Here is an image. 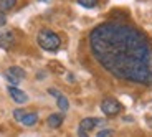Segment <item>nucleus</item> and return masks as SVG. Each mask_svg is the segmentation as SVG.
<instances>
[{"mask_svg":"<svg viewBox=\"0 0 152 137\" xmlns=\"http://www.w3.org/2000/svg\"><path fill=\"white\" fill-rule=\"evenodd\" d=\"M101 122H103V121H101V119H98V117H86V119H83V121L80 122V127H78V129L88 132V130L94 129L96 126H99Z\"/></svg>","mask_w":152,"mask_h":137,"instance_id":"0eeeda50","label":"nucleus"},{"mask_svg":"<svg viewBox=\"0 0 152 137\" xmlns=\"http://www.w3.org/2000/svg\"><path fill=\"white\" fill-rule=\"evenodd\" d=\"M37 42H38V45L42 46L43 50H46V51H56L61 45L60 36L51 30H42L37 36Z\"/></svg>","mask_w":152,"mask_h":137,"instance_id":"f03ea898","label":"nucleus"},{"mask_svg":"<svg viewBox=\"0 0 152 137\" xmlns=\"http://www.w3.org/2000/svg\"><path fill=\"white\" fill-rule=\"evenodd\" d=\"M17 4V0H0V10H10Z\"/></svg>","mask_w":152,"mask_h":137,"instance_id":"9b49d317","label":"nucleus"},{"mask_svg":"<svg viewBox=\"0 0 152 137\" xmlns=\"http://www.w3.org/2000/svg\"><path fill=\"white\" fill-rule=\"evenodd\" d=\"M111 136H113V130L111 129H104L101 132H98V137H111Z\"/></svg>","mask_w":152,"mask_h":137,"instance_id":"4468645a","label":"nucleus"},{"mask_svg":"<svg viewBox=\"0 0 152 137\" xmlns=\"http://www.w3.org/2000/svg\"><path fill=\"white\" fill-rule=\"evenodd\" d=\"M78 4L84 8H94L98 5V0H78Z\"/></svg>","mask_w":152,"mask_h":137,"instance_id":"f8f14e48","label":"nucleus"},{"mask_svg":"<svg viewBox=\"0 0 152 137\" xmlns=\"http://www.w3.org/2000/svg\"><path fill=\"white\" fill-rule=\"evenodd\" d=\"M56 104H58V107H60V109L63 111V112H65V111H68V107H69L68 99H66L63 94H60V96L56 98Z\"/></svg>","mask_w":152,"mask_h":137,"instance_id":"9d476101","label":"nucleus"},{"mask_svg":"<svg viewBox=\"0 0 152 137\" xmlns=\"http://www.w3.org/2000/svg\"><path fill=\"white\" fill-rule=\"evenodd\" d=\"M25 112H27V111H25V109H15V111H13V117H15L17 119V121H22V117H23V114H25Z\"/></svg>","mask_w":152,"mask_h":137,"instance_id":"ddd939ff","label":"nucleus"},{"mask_svg":"<svg viewBox=\"0 0 152 137\" xmlns=\"http://www.w3.org/2000/svg\"><path fill=\"white\" fill-rule=\"evenodd\" d=\"M42 2H48V0H42Z\"/></svg>","mask_w":152,"mask_h":137,"instance_id":"f3484780","label":"nucleus"},{"mask_svg":"<svg viewBox=\"0 0 152 137\" xmlns=\"http://www.w3.org/2000/svg\"><path fill=\"white\" fill-rule=\"evenodd\" d=\"M8 94H10V98L15 101V103H18V104H23V103H27L28 101V96L25 94V93L22 91V89H18L17 86H8Z\"/></svg>","mask_w":152,"mask_h":137,"instance_id":"423d86ee","label":"nucleus"},{"mask_svg":"<svg viewBox=\"0 0 152 137\" xmlns=\"http://www.w3.org/2000/svg\"><path fill=\"white\" fill-rule=\"evenodd\" d=\"M122 106L119 101H116L114 98H104L101 101V111H103L106 116H118L121 112Z\"/></svg>","mask_w":152,"mask_h":137,"instance_id":"7ed1b4c3","label":"nucleus"},{"mask_svg":"<svg viewBox=\"0 0 152 137\" xmlns=\"http://www.w3.org/2000/svg\"><path fill=\"white\" fill-rule=\"evenodd\" d=\"M93 58L116 79L139 86L152 84V46L147 36L124 22H104L89 31Z\"/></svg>","mask_w":152,"mask_h":137,"instance_id":"f257e3e1","label":"nucleus"},{"mask_svg":"<svg viewBox=\"0 0 152 137\" xmlns=\"http://www.w3.org/2000/svg\"><path fill=\"white\" fill-rule=\"evenodd\" d=\"M17 43V38H15V33L12 30H5L0 33V48L2 50H10L13 48V45Z\"/></svg>","mask_w":152,"mask_h":137,"instance_id":"39448f33","label":"nucleus"},{"mask_svg":"<svg viewBox=\"0 0 152 137\" xmlns=\"http://www.w3.org/2000/svg\"><path fill=\"white\" fill-rule=\"evenodd\" d=\"M23 78H25V71H23L20 66H12V68H8L7 71H5V79H7L12 86L20 84V81H22Z\"/></svg>","mask_w":152,"mask_h":137,"instance_id":"20e7f679","label":"nucleus"},{"mask_svg":"<svg viewBox=\"0 0 152 137\" xmlns=\"http://www.w3.org/2000/svg\"><path fill=\"white\" fill-rule=\"evenodd\" d=\"M78 136H80V137H88V132H84V130L78 129Z\"/></svg>","mask_w":152,"mask_h":137,"instance_id":"dca6fc26","label":"nucleus"},{"mask_svg":"<svg viewBox=\"0 0 152 137\" xmlns=\"http://www.w3.org/2000/svg\"><path fill=\"white\" fill-rule=\"evenodd\" d=\"M5 23H7V17H5L4 10H0V27H4Z\"/></svg>","mask_w":152,"mask_h":137,"instance_id":"2eb2a0df","label":"nucleus"},{"mask_svg":"<svg viewBox=\"0 0 152 137\" xmlns=\"http://www.w3.org/2000/svg\"><path fill=\"white\" fill-rule=\"evenodd\" d=\"M48 126L50 127H53V129H58V127L61 126V124H63V116L61 114H51L48 117Z\"/></svg>","mask_w":152,"mask_h":137,"instance_id":"1a4fd4ad","label":"nucleus"},{"mask_svg":"<svg viewBox=\"0 0 152 137\" xmlns=\"http://www.w3.org/2000/svg\"><path fill=\"white\" fill-rule=\"evenodd\" d=\"M20 122H22L23 126H27V127L35 126V124L38 122V114H37V112H25Z\"/></svg>","mask_w":152,"mask_h":137,"instance_id":"6e6552de","label":"nucleus"}]
</instances>
